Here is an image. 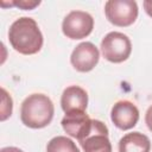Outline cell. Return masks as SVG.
<instances>
[{
	"label": "cell",
	"mask_w": 152,
	"mask_h": 152,
	"mask_svg": "<svg viewBox=\"0 0 152 152\" xmlns=\"http://www.w3.org/2000/svg\"><path fill=\"white\" fill-rule=\"evenodd\" d=\"M8 39L12 48L23 55H34L43 46V34L30 17H21L11 25Z\"/></svg>",
	"instance_id": "cell-1"
},
{
	"label": "cell",
	"mask_w": 152,
	"mask_h": 152,
	"mask_svg": "<svg viewBox=\"0 0 152 152\" xmlns=\"http://www.w3.org/2000/svg\"><path fill=\"white\" fill-rule=\"evenodd\" d=\"M53 114V103L50 97L44 94L28 95L20 107L21 122L30 128L46 127L52 121Z\"/></svg>",
	"instance_id": "cell-2"
},
{
	"label": "cell",
	"mask_w": 152,
	"mask_h": 152,
	"mask_svg": "<svg viewBox=\"0 0 152 152\" xmlns=\"http://www.w3.org/2000/svg\"><path fill=\"white\" fill-rule=\"evenodd\" d=\"M101 51L103 57L112 63L126 61L132 52V43L122 32H109L101 40Z\"/></svg>",
	"instance_id": "cell-3"
},
{
	"label": "cell",
	"mask_w": 152,
	"mask_h": 152,
	"mask_svg": "<svg viewBox=\"0 0 152 152\" xmlns=\"http://www.w3.org/2000/svg\"><path fill=\"white\" fill-rule=\"evenodd\" d=\"M104 13L109 23L126 27L138 18V5L134 0H109L104 4Z\"/></svg>",
	"instance_id": "cell-4"
},
{
	"label": "cell",
	"mask_w": 152,
	"mask_h": 152,
	"mask_svg": "<svg viewBox=\"0 0 152 152\" xmlns=\"http://www.w3.org/2000/svg\"><path fill=\"white\" fill-rule=\"evenodd\" d=\"M94 28V19L88 12L71 11L63 19L62 31L66 38L82 39L88 37Z\"/></svg>",
	"instance_id": "cell-5"
},
{
	"label": "cell",
	"mask_w": 152,
	"mask_h": 152,
	"mask_svg": "<svg viewBox=\"0 0 152 152\" xmlns=\"http://www.w3.org/2000/svg\"><path fill=\"white\" fill-rule=\"evenodd\" d=\"M78 142L84 152H112L108 128L100 120H93L90 132Z\"/></svg>",
	"instance_id": "cell-6"
},
{
	"label": "cell",
	"mask_w": 152,
	"mask_h": 152,
	"mask_svg": "<svg viewBox=\"0 0 152 152\" xmlns=\"http://www.w3.org/2000/svg\"><path fill=\"white\" fill-rule=\"evenodd\" d=\"M100 59L99 49L90 42H83L78 44L70 56L72 66L80 72H88L93 70Z\"/></svg>",
	"instance_id": "cell-7"
},
{
	"label": "cell",
	"mask_w": 152,
	"mask_h": 152,
	"mask_svg": "<svg viewBox=\"0 0 152 152\" xmlns=\"http://www.w3.org/2000/svg\"><path fill=\"white\" fill-rule=\"evenodd\" d=\"M110 119L119 129L127 131L137 125L139 120V109L133 102L121 100L113 106Z\"/></svg>",
	"instance_id": "cell-8"
},
{
	"label": "cell",
	"mask_w": 152,
	"mask_h": 152,
	"mask_svg": "<svg viewBox=\"0 0 152 152\" xmlns=\"http://www.w3.org/2000/svg\"><path fill=\"white\" fill-rule=\"evenodd\" d=\"M63 129L72 138H76L78 141L82 140L91 129L93 120L86 114V112H75L68 113L62 119Z\"/></svg>",
	"instance_id": "cell-9"
},
{
	"label": "cell",
	"mask_w": 152,
	"mask_h": 152,
	"mask_svg": "<svg viewBox=\"0 0 152 152\" xmlns=\"http://www.w3.org/2000/svg\"><path fill=\"white\" fill-rule=\"evenodd\" d=\"M88 104L87 91L78 86H70L64 89L61 97V106L65 114L86 112Z\"/></svg>",
	"instance_id": "cell-10"
},
{
	"label": "cell",
	"mask_w": 152,
	"mask_h": 152,
	"mask_svg": "<svg viewBox=\"0 0 152 152\" xmlns=\"http://www.w3.org/2000/svg\"><path fill=\"white\" fill-rule=\"evenodd\" d=\"M151 141L147 135L140 132H132L124 135L119 141V152H150Z\"/></svg>",
	"instance_id": "cell-11"
},
{
	"label": "cell",
	"mask_w": 152,
	"mask_h": 152,
	"mask_svg": "<svg viewBox=\"0 0 152 152\" xmlns=\"http://www.w3.org/2000/svg\"><path fill=\"white\" fill-rule=\"evenodd\" d=\"M46 152H80V150L71 139L64 135H58L48 142Z\"/></svg>",
	"instance_id": "cell-12"
},
{
	"label": "cell",
	"mask_w": 152,
	"mask_h": 152,
	"mask_svg": "<svg viewBox=\"0 0 152 152\" xmlns=\"http://www.w3.org/2000/svg\"><path fill=\"white\" fill-rule=\"evenodd\" d=\"M12 108H13L12 97L8 95L6 89L1 88V114H0V120L1 121H5L8 116H11Z\"/></svg>",
	"instance_id": "cell-13"
},
{
	"label": "cell",
	"mask_w": 152,
	"mask_h": 152,
	"mask_svg": "<svg viewBox=\"0 0 152 152\" xmlns=\"http://www.w3.org/2000/svg\"><path fill=\"white\" fill-rule=\"evenodd\" d=\"M40 5L39 0H19V1H12V6H17L21 10H33Z\"/></svg>",
	"instance_id": "cell-14"
},
{
	"label": "cell",
	"mask_w": 152,
	"mask_h": 152,
	"mask_svg": "<svg viewBox=\"0 0 152 152\" xmlns=\"http://www.w3.org/2000/svg\"><path fill=\"white\" fill-rule=\"evenodd\" d=\"M145 122L148 127V129L152 132V104L147 108L146 114H145Z\"/></svg>",
	"instance_id": "cell-15"
},
{
	"label": "cell",
	"mask_w": 152,
	"mask_h": 152,
	"mask_svg": "<svg viewBox=\"0 0 152 152\" xmlns=\"http://www.w3.org/2000/svg\"><path fill=\"white\" fill-rule=\"evenodd\" d=\"M144 5V8H145V12L152 18V0H145L142 2Z\"/></svg>",
	"instance_id": "cell-16"
},
{
	"label": "cell",
	"mask_w": 152,
	"mask_h": 152,
	"mask_svg": "<svg viewBox=\"0 0 152 152\" xmlns=\"http://www.w3.org/2000/svg\"><path fill=\"white\" fill-rule=\"evenodd\" d=\"M0 152H24V151H21V150L18 148V147H14V146H8V147L1 148Z\"/></svg>",
	"instance_id": "cell-17"
}]
</instances>
